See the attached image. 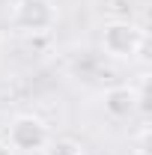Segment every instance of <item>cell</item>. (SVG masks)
I'll return each mask as SVG.
<instances>
[{
  "label": "cell",
  "instance_id": "cell-6",
  "mask_svg": "<svg viewBox=\"0 0 152 155\" xmlns=\"http://www.w3.org/2000/svg\"><path fill=\"white\" fill-rule=\"evenodd\" d=\"M0 155H12V149H9V143H3V140H0Z\"/></svg>",
  "mask_w": 152,
  "mask_h": 155
},
{
  "label": "cell",
  "instance_id": "cell-2",
  "mask_svg": "<svg viewBox=\"0 0 152 155\" xmlns=\"http://www.w3.org/2000/svg\"><path fill=\"white\" fill-rule=\"evenodd\" d=\"M57 24V6L51 0H15L12 27L24 33H48Z\"/></svg>",
  "mask_w": 152,
  "mask_h": 155
},
{
  "label": "cell",
  "instance_id": "cell-3",
  "mask_svg": "<svg viewBox=\"0 0 152 155\" xmlns=\"http://www.w3.org/2000/svg\"><path fill=\"white\" fill-rule=\"evenodd\" d=\"M48 125L45 119H39L33 114H21L9 122V146L12 149H21V152H36L48 143Z\"/></svg>",
  "mask_w": 152,
  "mask_h": 155
},
{
  "label": "cell",
  "instance_id": "cell-5",
  "mask_svg": "<svg viewBox=\"0 0 152 155\" xmlns=\"http://www.w3.org/2000/svg\"><path fill=\"white\" fill-rule=\"evenodd\" d=\"M48 155H81V152H78V146H72V143H57Z\"/></svg>",
  "mask_w": 152,
  "mask_h": 155
},
{
  "label": "cell",
  "instance_id": "cell-4",
  "mask_svg": "<svg viewBox=\"0 0 152 155\" xmlns=\"http://www.w3.org/2000/svg\"><path fill=\"white\" fill-rule=\"evenodd\" d=\"M101 104H104V114L114 116V119H125V116H131L137 107H140V93L134 90V87H111V90H104V96H101Z\"/></svg>",
  "mask_w": 152,
  "mask_h": 155
},
{
  "label": "cell",
  "instance_id": "cell-1",
  "mask_svg": "<svg viewBox=\"0 0 152 155\" xmlns=\"http://www.w3.org/2000/svg\"><path fill=\"white\" fill-rule=\"evenodd\" d=\"M143 48V30L134 27L128 18L107 21L101 27V51L114 60H131Z\"/></svg>",
  "mask_w": 152,
  "mask_h": 155
}]
</instances>
